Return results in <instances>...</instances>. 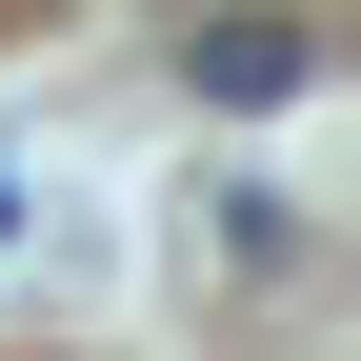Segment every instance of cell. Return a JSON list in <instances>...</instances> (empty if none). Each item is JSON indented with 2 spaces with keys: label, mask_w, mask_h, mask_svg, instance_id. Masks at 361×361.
<instances>
[{
  "label": "cell",
  "mask_w": 361,
  "mask_h": 361,
  "mask_svg": "<svg viewBox=\"0 0 361 361\" xmlns=\"http://www.w3.org/2000/svg\"><path fill=\"white\" fill-rule=\"evenodd\" d=\"M301 80H322V20H281V0H221V20H180V101H221V121H281Z\"/></svg>",
  "instance_id": "obj_1"
}]
</instances>
